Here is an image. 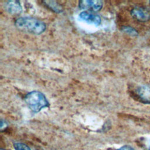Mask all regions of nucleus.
Returning <instances> with one entry per match:
<instances>
[{
  "mask_svg": "<svg viewBox=\"0 0 150 150\" xmlns=\"http://www.w3.org/2000/svg\"><path fill=\"white\" fill-rule=\"evenodd\" d=\"M15 25L19 30L33 35H40L46 29V25L43 22L29 16L18 18L15 21Z\"/></svg>",
  "mask_w": 150,
  "mask_h": 150,
  "instance_id": "1",
  "label": "nucleus"
},
{
  "mask_svg": "<svg viewBox=\"0 0 150 150\" xmlns=\"http://www.w3.org/2000/svg\"><path fill=\"white\" fill-rule=\"evenodd\" d=\"M25 102L34 112H38L44 108L49 106V103L43 93L39 91H32L26 94Z\"/></svg>",
  "mask_w": 150,
  "mask_h": 150,
  "instance_id": "2",
  "label": "nucleus"
},
{
  "mask_svg": "<svg viewBox=\"0 0 150 150\" xmlns=\"http://www.w3.org/2000/svg\"><path fill=\"white\" fill-rule=\"evenodd\" d=\"M134 95L141 103L150 104V84L138 86L135 90Z\"/></svg>",
  "mask_w": 150,
  "mask_h": 150,
  "instance_id": "3",
  "label": "nucleus"
},
{
  "mask_svg": "<svg viewBox=\"0 0 150 150\" xmlns=\"http://www.w3.org/2000/svg\"><path fill=\"white\" fill-rule=\"evenodd\" d=\"M103 3L100 0H83L79 2V6L82 10L97 12L101 10Z\"/></svg>",
  "mask_w": 150,
  "mask_h": 150,
  "instance_id": "4",
  "label": "nucleus"
},
{
  "mask_svg": "<svg viewBox=\"0 0 150 150\" xmlns=\"http://www.w3.org/2000/svg\"><path fill=\"white\" fill-rule=\"evenodd\" d=\"M131 15L133 18L141 22H145L150 20V11L143 6H135L131 11Z\"/></svg>",
  "mask_w": 150,
  "mask_h": 150,
  "instance_id": "5",
  "label": "nucleus"
},
{
  "mask_svg": "<svg viewBox=\"0 0 150 150\" xmlns=\"http://www.w3.org/2000/svg\"><path fill=\"white\" fill-rule=\"evenodd\" d=\"M79 17L81 20L96 26L100 25L101 22V18L99 15L87 11L81 12L79 15Z\"/></svg>",
  "mask_w": 150,
  "mask_h": 150,
  "instance_id": "6",
  "label": "nucleus"
},
{
  "mask_svg": "<svg viewBox=\"0 0 150 150\" xmlns=\"http://www.w3.org/2000/svg\"><path fill=\"white\" fill-rule=\"evenodd\" d=\"M5 9L12 15H18L22 11V8L18 1H8L5 4Z\"/></svg>",
  "mask_w": 150,
  "mask_h": 150,
  "instance_id": "7",
  "label": "nucleus"
},
{
  "mask_svg": "<svg viewBox=\"0 0 150 150\" xmlns=\"http://www.w3.org/2000/svg\"><path fill=\"white\" fill-rule=\"evenodd\" d=\"M46 6L56 13H61L63 11L62 7L56 1H45L43 2Z\"/></svg>",
  "mask_w": 150,
  "mask_h": 150,
  "instance_id": "8",
  "label": "nucleus"
},
{
  "mask_svg": "<svg viewBox=\"0 0 150 150\" xmlns=\"http://www.w3.org/2000/svg\"><path fill=\"white\" fill-rule=\"evenodd\" d=\"M121 30L124 33L131 36H137L138 35V32H137V30L131 26H122L121 28Z\"/></svg>",
  "mask_w": 150,
  "mask_h": 150,
  "instance_id": "9",
  "label": "nucleus"
},
{
  "mask_svg": "<svg viewBox=\"0 0 150 150\" xmlns=\"http://www.w3.org/2000/svg\"><path fill=\"white\" fill-rule=\"evenodd\" d=\"M13 146L15 150H31L26 144L22 142H15Z\"/></svg>",
  "mask_w": 150,
  "mask_h": 150,
  "instance_id": "10",
  "label": "nucleus"
},
{
  "mask_svg": "<svg viewBox=\"0 0 150 150\" xmlns=\"http://www.w3.org/2000/svg\"><path fill=\"white\" fill-rule=\"evenodd\" d=\"M116 150H135V149L130 145H124V146L120 147V148L117 149Z\"/></svg>",
  "mask_w": 150,
  "mask_h": 150,
  "instance_id": "11",
  "label": "nucleus"
},
{
  "mask_svg": "<svg viewBox=\"0 0 150 150\" xmlns=\"http://www.w3.org/2000/svg\"><path fill=\"white\" fill-rule=\"evenodd\" d=\"M8 126V124L6 123V122H5L4 120H1V125H0V128H1V131H3L4 129H5Z\"/></svg>",
  "mask_w": 150,
  "mask_h": 150,
  "instance_id": "12",
  "label": "nucleus"
},
{
  "mask_svg": "<svg viewBox=\"0 0 150 150\" xmlns=\"http://www.w3.org/2000/svg\"><path fill=\"white\" fill-rule=\"evenodd\" d=\"M1 150H6V149H1Z\"/></svg>",
  "mask_w": 150,
  "mask_h": 150,
  "instance_id": "13",
  "label": "nucleus"
},
{
  "mask_svg": "<svg viewBox=\"0 0 150 150\" xmlns=\"http://www.w3.org/2000/svg\"><path fill=\"white\" fill-rule=\"evenodd\" d=\"M149 150H150V145L149 146Z\"/></svg>",
  "mask_w": 150,
  "mask_h": 150,
  "instance_id": "14",
  "label": "nucleus"
},
{
  "mask_svg": "<svg viewBox=\"0 0 150 150\" xmlns=\"http://www.w3.org/2000/svg\"><path fill=\"white\" fill-rule=\"evenodd\" d=\"M149 4H150V1H149Z\"/></svg>",
  "mask_w": 150,
  "mask_h": 150,
  "instance_id": "15",
  "label": "nucleus"
}]
</instances>
